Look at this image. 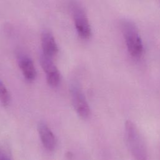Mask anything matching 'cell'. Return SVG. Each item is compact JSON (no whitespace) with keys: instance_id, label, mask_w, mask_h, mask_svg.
Returning a JSON list of instances; mask_svg holds the SVG:
<instances>
[{"instance_id":"5b68a950","label":"cell","mask_w":160,"mask_h":160,"mask_svg":"<svg viewBox=\"0 0 160 160\" xmlns=\"http://www.w3.org/2000/svg\"><path fill=\"white\" fill-rule=\"evenodd\" d=\"M40 63L46 73L49 85L52 87L57 86L60 82V74L51 58L42 54L40 58Z\"/></svg>"},{"instance_id":"6da1fadb","label":"cell","mask_w":160,"mask_h":160,"mask_svg":"<svg viewBox=\"0 0 160 160\" xmlns=\"http://www.w3.org/2000/svg\"><path fill=\"white\" fill-rule=\"evenodd\" d=\"M125 136L129 151L136 160H146L148 151L136 126L130 120L125 123Z\"/></svg>"},{"instance_id":"9c48e42d","label":"cell","mask_w":160,"mask_h":160,"mask_svg":"<svg viewBox=\"0 0 160 160\" xmlns=\"http://www.w3.org/2000/svg\"><path fill=\"white\" fill-rule=\"evenodd\" d=\"M9 93L4 84L0 80V102L4 106H7L10 102Z\"/></svg>"},{"instance_id":"277c9868","label":"cell","mask_w":160,"mask_h":160,"mask_svg":"<svg viewBox=\"0 0 160 160\" xmlns=\"http://www.w3.org/2000/svg\"><path fill=\"white\" fill-rule=\"evenodd\" d=\"M69 91L72 103L76 112L81 118H88L90 115V108L80 86L76 82H72L69 86Z\"/></svg>"},{"instance_id":"8992f818","label":"cell","mask_w":160,"mask_h":160,"mask_svg":"<svg viewBox=\"0 0 160 160\" xmlns=\"http://www.w3.org/2000/svg\"><path fill=\"white\" fill-rule=\"evenodd\" d=\"M38 130L40 139L44 148L49 151H52L55 149L56 141L51 130L43 121L38 124Z\"/></svg>"},{"instance_id":"ba28073f","label":"cell","mask_w":160,"mask_h":160,"mask_svg":"<svg viewBox=\"0 0 160 160\" xmlns=\"http://www.w3.org/2000/svg\"><path fill=\"white\" fill-rule=\"evenodd\" d=\"M19 66L24 78L29 81H33L36 77V71L32 60L26 56L19 59Z\"/></svg>"},{"instance_id":"7a4b0ae2","label":"cell","mask_w":160,"mask_h":160,"mask_svg":"<svg viewBox=\"0 0 160 160\" xmlns=\"http://www.w3.org/2000/svg\"><path fill=\"white\" fill-rule=\"evenodd\" d=\"M121 29L129 54L139 58L143 53V44L136 26L131 21L124 19L121 22Z\"/></svg>"},{"instance_id":"30bf717a","label":"cell","mask_w":160,"mask_h":160,"mask_svg":"<svg viewBox=\"0 0 160 160\" xmlns=\"http://www.w3.org/2000/svg\"><path fill=\"white\" fill-rule=\"evenodd\" d=\"M0 160H11L6 154L0 152Z\"/></svg>"},{"instance_id":"52a82bcc","label":"cell","mask_w":160,"mask_h":160,"mask_svg":"<svg viewBox=\"0 0 160 160\" xmlns=\"http://www.w3.org/2000/svg\"><path fill=\"white\" fill-rule=\"evenodd\" d=\"M41 39L43 54L51 58L54 56L58 51V48L51 32L48 31H44L41 34Z\"/></svg>"},{"instance_id":"3957f363","label":"cell","mask_w":160,"mask_h":160,"mask_svg":"<svg viewBox=\"0 0 160 160\" xmlns=\"http://www.w3.org/2000/svg\"><path fill=\"white\" fill-rule=\"evenodd\" d=\"M70 6L75 27L79 36L84 39H89L91 36V29L86 12L76 1H72Z\"/></svg>"}]
</instances>
